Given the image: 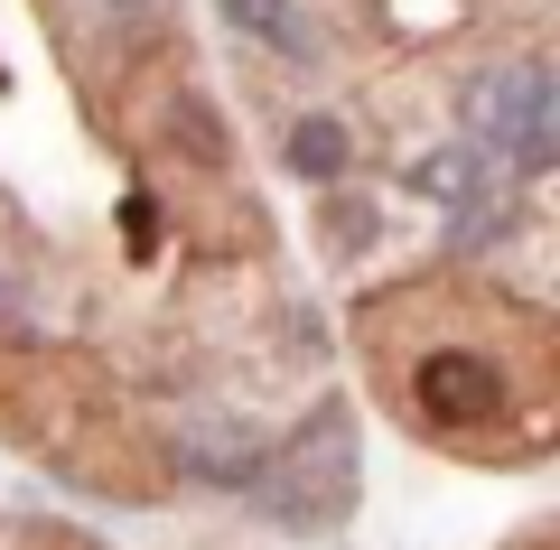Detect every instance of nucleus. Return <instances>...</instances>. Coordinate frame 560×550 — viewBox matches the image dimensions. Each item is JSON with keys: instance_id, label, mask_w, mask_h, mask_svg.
Wrapping results in <instances>:
<instances>
[{"instance_id": "nucleus-7", "label": "nucleus", "mask_w": 560, "mask_h": 550, "mask_svg": "<svg viewBox=\"0 0 560 550\" xmlns=\"http://www.w3.org/2000/svg\"><path fill=\"white\" fill-rule=\"evenodd\" d=\"M224 20L234 28H271L280 38V28H290V0H224Z\"/></svg>"}, {"instance_id": "nucleus-4", "label": "nucleus", "mask_w": 560, "mask_h": 550, "mask_svg": "<svg viewBox=\"0 0 560 550\" xmlns=\"http://www.w3.org/2000/svg\"><path fill=\"white\" fill-rule=\"evenodd\" d=\"M280 159H290L300 177H318V187H327V177H346L355 140H346V121H337V113H300V121H290V140H280Z\"/></svg>"}, {"instance_id": "nucleus-8", "label": "nucleus", "mask_w": 560, "mask_h": 550, "mask_svg": "<svg viewBox=\"0 0 560 550\" xmlns=\"http://www.w3.org/2000/svg\"><path fill=\"white\" fill-rule=\"evenodd\" d=\"M113 10H150V0H113Z\"/></svg>"}, {"instance_id": "nucleus-1", "label": "nucleus", "mask_w": 560, "mask_h": 550, "mask_svg": "<svg viewBox=\"0 0 560 550\" xmlns=\"http://www.w3.org/2000/svg\"><path fill=\"white\" fill-rule=\"evenodd\" d=\"M253 494L271 523L290 531H327L346 504H355V420H346V401H318V411L290 430V448L261 457L253 467Z\"/></svg>"}, {"instance_id": "nucleus-2", "label": "nucleus", "mask_w": 560, "mask_h": 550, "mask_svg": "<svg viewBox=\"0 0 560 550\" xmlns=\"http://www.w3.org/2000/svg\"><path fill=\"white\" fill-rule=\"evenodd\" d=\"M458 113H467V131H477V150L486 159H504L514 177H541L551 168V75L541 66H504V75H477L458 94Z\"/></svg>"}, {"instance_id": "nucleus-3", "label": "nucleus", "mask_w": 560, "mask_h": 550, "mask_svg": "<svg viewBox=\"0 0 560 550\" xmlns=\"http://www.w3.org/2000/svg\"><path fill=\"white\" fill-rule=\"evenodd\" d=\"M495 364H477V354H430L420 364V411L440 420V430H467V420H495Z\"/></svg>"}, {"instance_id": "nucleus-6", "label": "nucleus", "mask_w": 560, "mask_h": 550, "mask_svg": "<svg viewBox=\"0 0 560 550\" xmlns=\"http://www.w3.org/2000/svg\"><path fill=\"white\" fill-rule=\"evenodd\" d=\"M411 187H420V197H440V206H458L467 187H486V159L477 150H440V159H420V168H411Z\"/></svg>"}, {"instance_id": "nucleus-9", "label": "nucleus", "mask_w": 560, "mask_h": 550, "mask_svg": "<svg viewBox=\"0 0 560 550\" xmlns=\"http://www.w3.org/2000/svg\"><path fill=\"white\" fill-rule=\"evenodd\" d=\"M0 299H10V280H0Z\"/></svg>"}, {"instance_id": "nucleus-5", "label": "nucleus", "mask_w": 560, "mask_h": 550, "mask_svg": "<svg viewBox=\"0 0 560 550\" xmlns=\"http://www.w3.org/2000/svg\"><path fill=\"white\" fill-rule=\"evenodd\" d=\"M504 234H514V197H504V187H467L448 243H458V253H486V243H504Z\"/></svg>"}]
</instances>
